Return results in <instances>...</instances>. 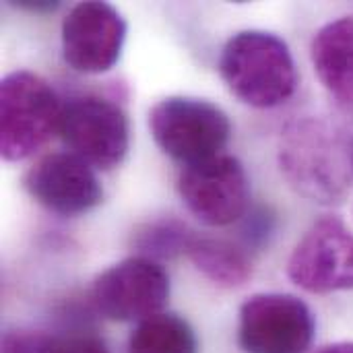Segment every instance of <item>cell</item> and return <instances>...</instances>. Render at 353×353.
<instances>
[{
  "instance_id": "e0dca14e",
  "label": "cell",
  "mask_w": 353,
  "mask_h": 353,
  "mask_svg": "<svg viewBox=\"0 0 353 353\" xmlns=\"http://www.w3.org/2000/svg\"><path fill=\"white\" fill-rule=\"evenodd\" d=\"M52 353H108L103 341L93 335H70L54 339Z\"/></svg>"
},
{
  "instance_id": "9a60e30c",
  "label": "cell",
  "mask_w": 353,
  "mask_h": 353,
  "mask_svg": "<svg viewBox=\"0 0 353 353\" xmlns=\"http://www.w3.org/2000/svg\"><path fill=\"white\" fill-rule=\"evenodd\" d=\"M194 236L186 230V225L178 221H157L139 232L134 246L141 252L139 256H147L151 261L172 259L180 252L188 250V244Z\"/></svg>"
},
{
  "instance_id": "6da1fadb",
  "label": "cell",
  "mask_w": 353,
  "mask_h": 353,
  "mask_svg": "<svg viewBox=\"0 0 353 353\" xmlns=\"http://www.w3.org/2000/svg\"><path fill=\"white\" fill-rule=\"evenodd\" d=\"M219 72L230 91L250 108L285 103L298 87V70L288 43L269 31L246 29L228 39Z\"/></svg>"
},
{
  "instance_id": "30bf717a",
  "label": "cell",
  "mask_w": 353,
  "mask_h": 353,
  "mask_svg": "<svg viewBox=\"0 0 353 353\" xmlns=\"http://www.w3.org/2000/svg\"><path fill=\"white\" fill-rule=\"evenodd\" d=\"M126 29L116 6L99 0L79 2L62 21L64 62L85 74L108 72L122 56Z\"/></svg>"
},
{
  "instance_id": "8992f818",
  "label": "cell",
  "mask_w": 353,
  "mask_h": 353,
  "mask_svg": "<svg viewBox=\"0 0 353 353\" xmlns=\"http://www.w3.org/2000/svg\"><path fill=\"white\" fill-rule=\"evenodd\" d=\"M58 134L70 153L97 170L120 165L130 147L126 114L114 101L97 95H83L64 103Z\"/></svg>"
},
{
  "instance_id": "7c38bea8",
  "label": "cell",
  "mask_w": 353,
  "mask_h": 353,
  "mask_svg": "<svg viewBox=\"0 0 353 353\" xmlns=\"http://www.w3.org/2000/svg\"><path fill=\"white\" fill-rule=\"evenodd\" d=\"M312 68L321 85L341 103L353 105V17L325 23L310 43Z\"/></svg>"
},
{
  "instance_id": "9c48e42d",
  "label": "cell",
  "mask_w": 353,
  "mask_h": 353,
  "mask_svg": "<svg viewBox=\"0 0 353 353\" xmlns=\"http://www.w3.org/2000/svg\"><path fill=\"white\" fill-rule=\"evenodd\" d=\"M93 304L110 321L132 323L159 314L170 298L165 269L147 256L126 259L93 281Z\"/></svg>"
},
{
  "instance_id": "7a4b0ae2",
  "label": "cell",
  "mask_w": 353,
  "mask_h": 353,
  "mask_svg": "<svg viewBox=\"0 0 353 353\" xmlns=\"http://www.w3.org/2000/svg\"><path fill=\"white\" fill-rule=\"evenodd\" d=\"M279 165L298 192L319 203H339L353 174L343 132L316 116H304L285 128Z\"/></svg>"
},
{
  "instance_id": "ffe728a7",
  "label": "cell",
  "mask_w": 353,
  "mask_h": 353,
  "mask_svg": "<svg viewBox=\"0 0 353 353\" xmlns=\"http://www.w3.org/2000/svg\"><path fill=\"white\" fill-rule=\"evenodd\" d=\"M343 132V141H345V151H347V161L353 172V120L341 130Z\"/></svg>"
},
{
  "instance_id": "3957f363",
  "label": "cell",
  "mask_w": 353,
  "mask_h": 353,
  "mask_svg": "<svg viewBox=\"0 0 353 353\" xmlns=\"http://www.w3.org/2000/svg\"><path fill=\"white\" fill-rule=\"evenodd\" d=\"M62 105L48 81L31 70H12L0 83V153L23 161L58 132Z\"/></svg>"
},
{
  "instance_id": "8fae6325",
  "label": "cell",
  "mask_w": 353,
  "mask_h": 353,
  "mask_svg": "<svg viewBox=\"0 0 353 353\" xmlns=\"http://www.w3.org/2000/svg\"><path fill=\"white\" fill-rule=\"evenodd\" d=\"M23 184L33 201L64 217L87 213L103 199L93 165L70 151L43 155L29 168Z\"/></svg>"
},
{
  "instance_id": "52a82bcc",
  "label": "cell",
  "mask_w": 353,
  "mask_h": 353,
  "mask_svg": "<svg viewBox=\"0 0 353 353\" xmlns=\"http://www.w3.org/2000/svg\"><path fill=\"white\" fill-rule=\"evenodd\" d=\"M314 331L312 310L292 294H256L240 308L238 341L246 353H306Z\"/></svg>"
},
{
  "instance_id": "4fadbf2b",
  "label": "cell",
  "mask_w": 353,
  "mask_h": 353,
  "mask_svg": "<svg viewBox=\"0 0 353 353\" xmlns=\"http://www.w3.org/2000/svg\"><path fill=\"white\" fill-rule=\"evenodd\" d=\"M186 254L209 281L221 288H240L252 275V265L244 250L221 238L194 236Z\"/></svg>"
},
{
  "instance_id": "277c9868",
  "label": "cell",
  "mask_w": 353,
  "mask_h": 353,
  "mask_svg": "<svg viewBox=\"0 0 353 353\" xmlns=\"http://www.w3.org/2000/svg\"><path fill=\"white\" fill-rule=\"evenodd\" d=\"M149 130L157 147L186 168L221 155L232 124L228 114L207 99L172 95L151 108Z\"/></svg>"
},
{
  "instance_id": "5b68a950",
  "label": "cell",
  "mask_w": 353,
  "mask_h": 353,
  "mask_svg": "<svg viewBox=\"0 0 353 353\" xmlns=\"http://www.w3.org/2000/svg\"><path fill=\"white\" fill-rule=\"evenodd\" d=\"M288 277L308 294L353 290V232L339 215H323L300 238Z\"/></svg>"
},
{
  "instance_id": "ac0fdd59",
  "label": "cell",
  "mask_w": 353,
  "mask_h": 353,
  "mask_svg": "<svg viewBox=\"0 0 353 353\" xmlns=\"http://www.w3.org/2000/svg\"><path fill=\"white\" fill-rule=\"evenodd\" d=\"M314 353H353V341H337L319 347Z\"/></svg>"
},
{
  "instance_id": "2e32d148",
  "label": "cell",
  "mask_w": 353,
  "mask_h": 353,
  "mask_svg": "<svg viewBox=\"0 0 353 353\" xmlns=\"http://www.w3.org/2000/svg\"><path fill=\"white\" fill-rule=\"evenodd\" d=\"M52 350H54V339L41 333L10 331L2 337L0 353H52Z\"/></svg>"
},
{
  "instance_id": "5bb4252c",
  "label": "cell",
  "mask_w": 353,
  "mask_h": 353,
  "mask_svg": "<svg viewBox=\"0 0 353 353\" xmlns=\"http://www.w3.org/2000/svg\"><path fill=\"white\" fill-rule=\"evenodd\" d=\"M128 353H199V339L182 316L159 312L137 325Z\"/></svg>"
},
{
  "instance_id": "ba28073f",
  "label": "cell",
  "mask_w": 353,
  "mask_h": 353,
  "mask_svg": "<svg viewBox=\"0 0 353 353\" xmlns=\"http://www.w3.org/2000/svg\"><path fill=\"white\" fill-rule=\"evenodd\" d=\"M178 192L186 209L205 225L221 228L248 211L250 182L234 155H217L186 165L178 178Z\"/></svg>"
},
{
  "instance_id": "d6986e66",
  "label": "cell",
  "mask_w": 353,
  "mask_h": 353,
  "mask_svg": "<svg viewBox=\"0 0 353 353\" xmlns=\"http://www.w3.org/2000/svg\"><path fill=\"white\" fill-rule=\"evenodd\" d=\"M19 6L35 10V12H48V10L58 8V2H50V0H43V2H19Z\"/></svg>"
}]
</instances>
